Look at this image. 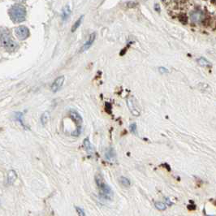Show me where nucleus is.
Wrapping results in <instances>:
<instances>
[{
	"label": "nucleus",
	"mask_w": 216,
	"mask_h": 216,
	"mask_svg": "<svg viewBox=\"0 0 216 216\" xmlns=\"http://www.w3.org/2000/svg\"><path fill=\"white\" fill-rule=\"evenodd\" d=\"M8 14L13 22L21 23L25 20L26 9L20 4H15L9 8Z\"/></svg>",
	"instance_id": "1"
},
{
	"label": "nucleus",
	"mask_w": 216,
	"mask_h": 216,
	"mask_svg": "<svg viewBox=\"0 0 216 216\" xmlns=\"http://www.w3.org/2000/svg\"><path fill=\"white\" fill-rule=\"evenodd\" d=\"M95 181H96L98 188L99 190L100 195L103 198L110 200L113 197V191L111 189V188L107 185V183L105 181V180L102 178L101 175H97Z\"/></svg>",
	"instance_id": "2"
},
{
	"label": "nucleus",
	"mask_w": 216,
	"mask_h": 216,
	"mask_svg": "<svg viewBox=\"0 0 216 216\" xmlns=\"http://www.w3.org/2000/svg\"><path fill=\"white\" fill-rule=\"evenodd\" d=\"M1 43L3 47L8 52H12L17 47V43L12 39L7 30H3L1 33Z\"/></svg>",
	"instance_id": "3"
},
{
	"label": "nucleus",
	"mask_w": 216,
	"mask_h": 216,
	"mask_svg": "<svg viewBox=\"0 0 216 216\" xmlns=\"http://www.w3.org/2000/svg\"><path fill=\"white\" fill-rule=\"evenodd\" d=\"M69 115H70L71 119H72V121L75 123V124L77 126V129L75 131V133H72V135L75 136H79L80 133V131H81V127H82V117L80 116V115L77 111H75V110H70Z\"/></svg>",
	"instance_id": "4"
},
{
	"label": "nucleus",
	"mask_w": 216,
	"mask_h": 216,
	"mask_svg": "<svg viewBox=\"0 0 216 216\" xmlns=\"http://www.w3.org/2000/svg\"><path fill=\"white\" fill-rule=\"evenodd\" d=\"M15 34H16L17 38H19L20 40L27 39L30 35L29 29L26 26L24 25L18 26L15 28Z\"/></svg>",
	"instance_id": "5"
},
{
	"label": "nucleus",
	"mask_w": 216,
	"mask_h": 216,
	"mask_svg": "<svg viewBox=\"0 0 216 216\" xmlns=\"http://www.w3.org/2000/svg\"><path fill=\"white\" fill-rule=\"evenodd\" d=\"M127 104H128V109L131 111V113L133 114L135 116H138L140 115V110L137 104H136V101L135 100L134 98L133 97H129L127 99Z\"/></svg>",
	"instance_id": "6"
},
{
	"label": "nucleus",
	"mask_w": 216,
	"mask_h": 216,
	"mask_svg": "<svg viewBox=\"0 0 216 216\" xmlns=\"http://www.w3.org/2000/svg\"><path fill=\"white\" fill-rule=\"evenodd\" d=\"M64 80H65V77H63V76L57 77L56 79L54 80V82L52 83V85H51V90H52V92L55 93L57 91L60 90L61 87L63 86V83H64Z\"/></svg>",
	"instance_id": "7"
},
{
	"label": "nucleus",
	"mask_w": 216,
	"mask_h": 216,
	"mask_svg": "<svg viewBox=\"0 0 216 216\" xmlns=\"http://www.w3.org/2000/svg\"><path fill=\"white\" fill-rule=\"evenodd\" d=\"M95 38H96V34H95V33L91 34L90 35H89V37L88 40L86 41V42H85V44L83 45L82 47H81L80 52H84V51H87L91 45H93V43H94V41H95Z\"/></svg>",
	"instance_id": "8"
},
{
	"label": "nucleus",
	"mask_w": 216,
	"mask_h": 216,
	"mask_svg": "<svg viewBox=\"0 0 216 216\" xmlns=\"http://www.w3.org/2000/svg\"><path fill=\"white\" fill-rule=\"evenodd\" d=\"M83 147L85 150V151L90 154V155H93L94 153H95V149H94V145H92V143L90 142V141L89 140V138H85L83 142Z\"/></svg>",
	"instance_id": "9"
},
{
	"label": "nucleus",
	"mask_w": 216,
	"mask_h": 216,
	"mask_svg": "<svg viewBox=\"0 0 216 216\" xmlns=\"http://www.w3.org/2000/svg\"><path fill=\"white\" fill-rule=\"evenodd\" d=\"M17 179V174L14 170H10L9 172L7 173V183L8 185H11L14 184L16 180Z\"/></svg>",
	"instance_id": "10"
},
{
	"label": "nucleus",
	"mask_w": 216,
	"mask_h": 216,
	"mask_svg": "<svg viewBox=\"0 0 216 216\" xmlns=\"http://www.w3.org/2000/svg\"><path fill=\"white\" fill-rule=\"evenodd\" d=\"M202 17H203V16H202V12H200V11H193L190 15L191 20H193V22L196 23L201 22V20H202Z\"/></svg>",
	"instance_id": "11"
},
{
	"label": "nucleus",
	"mask_w": 216,
	"mask_h": 216,
	"mask_svg": "<svg viewBox=\"0 0 216 216\" xmlns=\"http://www.w3.org/2000/svg\"><path fill=\"white\" fill-rule=\"evenodd\" d=\"M71 14V10L69 8L68 6H66L62 11V19L63 20H66L68 18V16Z\"/></svg>",
	"instance_id": "12"
},
{
	"label": "nucleus",
	"mask_w": 216,
	"mask_h": 216,
	"mask_svg": "<svg viewBox=\"0 0 216 216\" xmlns=\"http://www.w3.org/2000/svg\"><path fill=\"white\" fill-rule=\"evenodd\" d=\"M83 18H84V16H80L77 19V21L75 22V24H74L73 25H72V27L71 28L72 33H74V32L77 30V28H79L80 25V24H81V21H82Z\"/></svg>",
	"instance_id": "13"
},
{
	"label": "nucleus",
	"mask_w": 216,
	"mask_h": 216,
	"mask_svg": "<svg viewBox=\"0 0 216 216\" xmlns=\"http://www.w3.org/2000/svg\"><path fill=\"white\" fill-rule=\"evenodd\" d=\"M119 183L123 185V186H124V187H129L131 185V182L130 180L127 178V177H124V176H121V177H119Z\"/></svg>",
	"instance_id": "14"
},
{
	"label": "nucleus",
	"mask_w": 216,
	"mask_h": 216,
	"mask_svg": "<svg viewBox=\"0 0 216 216\" xmlns=\"http://www.w3.org/2000/svg\"><path fill=\"white\" fill-rule=\"evenodd\" d=\"M15 117H16V119L17 121H19L20 124L22 125L23 127H25V125L23 122V114L21 112H16V115H15Z\"/></svg>",
	"instance_id": "15"
},
{
	"label": "nucleus",
	"mask_w": 216,
	"mask_h": 216,
	"mask_svg": "<svg viewBox=\"0 0 216 216\" xmlns=\"http://www.w3.org/2000/svg\"><path fill=\"white\" fill-rule=\"evenodd\" d=\"M48 119H49V114L47 112H45V113H43L42 115V116H41V122H42V125H45L48 122Z\"/></svg>",
	"instance_id": "16"
},
{
	"label": "nucleus",
	"mask_w": 216,
	"mask_h": 216,
	"mask_svg": "<svg viewBox=\"0 0 216 216\" xmlns=\"http://www.w3.org/2000/svg\"><path fill=\"white\" fill-rule=\"evenodd\" d=\"M154 206H155V207L159 210H166V208H167V206H166V204L163 203V202H155V203H154Z\"/></svg>",
	"instance_id": "17"
},
{
	"label": "nucleus",
	"mask_w": 216,
	"mask_h": 216,
	"mask_svg": "<svg viewBox=\"0 0 216 216\" xmlns=\"http://www.w3.org/2000/svg\"><path fill=\"white\" fill-rule=\"evenodd\" d=\"M197 63L198 64H200L201 66H209L210 65V62H208L207 60H206L205 58H200L197 60Z\"/></svg>",
	"instance_id": "18"
},
{
	"label": "nucleus",
	"mask_w": 216,
	"mask_h": 216,
	"mask_svg": "<svg viewBox=\"0 0 216 216\" xmlns=\"http://www.w3.org/2000/svg\"><path fill=\"white\" fill-rule=\"evenodd\" d=\"M106 157H107V159H114L115 158V152L112 149H111L110 150H108L106 153Z\"/></svg>",
	"instance_id": "19"
},
{
	"label": "nucleus",
	"mask_w": 216,
	"mask_h": 216,
	"mask_svg": "<svg viewBox=\"0 0 216 216\" xmlns=\"http://www.w3.org/2000/svg\"><path fill=\"white\" fill-rule=\"evenodd\" d=\"M137 3L133 2V1H130V2H128L126 3V7H129V8H133V7H136Z\"/></svg>",
	"instance_id": "20"
},
{
	"label": "nucleus",
	"mask_w": 216,
	"mask_h": 216,
	"mask_svg": "<svg viewBox=\"0 0 216 216\" xmlns=\"http://www.w3.org/2000/svg\"><path fill=\"white\" fill-rule=\"evenodd\" d=\"M76 210H77V214L79 216H85V213L84 210H82L80 207H76Z\"/></svg>",
	"instance_id": "21"
},
{
	"label": "nucleus",
	"mask_w": 216,
	"mask_h": 216,
	"mask_svg": "<svg viewBox=\"0 0 216 216\" xmlns=\"http://www.w3.org/2000/svg\"><path fill=\"white\" fill-rule=\"evenodd\" d=\"M129 128H130L131 132L133 133L136 134V124H132L129 126Z\"/></svg>",
	"instance_id": "22"
},
{
	"label": "nucleus",
	"mask_w": 216,
	"mask_h": 216,
	"mask_svg": "<svg viewBox=\"0 0 216 216\" xmlns=\"http://www.w3.org/2000/svg\"><path fill=\"white\" fill-rule=\"evenodd\" d=\"M159 72H161V73H168V69L165 68H159Z\"/></svg>",
	"instance_id": "23"
},
{
	"label": "nucleus",
	"mask_w": 216,
	"mask_h": 216,
	"mask_svg": "<svg viewBox=\"0 0 216 216\" xmlns=\"http://www.w3.org/2000/svg\"><path fill=\"white\" fill-rule=\"evenodd\" d=\"M154 9H155V10H156V11H158V12H159V11H160V10H159V4H156V5H155V7H154Z\"/></svg>",
	"instance_id": "24"
}]
</instances>
